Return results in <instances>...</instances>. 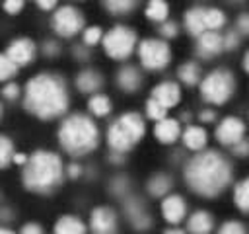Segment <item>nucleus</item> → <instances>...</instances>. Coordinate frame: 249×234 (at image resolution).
<instances>
[{"instance_id":"nucleus-38","label":"nucleus","mask_w":249,"mask_h":234,"mask_svg":"<svg viewBox=\"0 0 249 234\" xmlns=\"http://www.w3.org/2000/svg\"><path fill=\"white\" fill-rule=\"evenodd\" d=\"M177 23L175 21H169V20H165V21H161V25H160V33L165 37V39H171V37H175L177 35Z\"/></svg>"},{"instance_id":"nucleus-49","label":"nucleus","mask_w":249,"mask_h":234,"mask_svg":"<svg viewBox=\"0 0 249 234\" xmlns=\"http://www.w3.org/2000/svg\"><path fill=\"white\" fill-rule=\"evenodd\" d=\"M109 160H111L113 164H121V162H124V152H117V150H111V156H109Z\"/></svg>"},{"instance_id":"nucleus-54","label":"nucleus","mask_w":249,"mask_h":234,"mask_svg":"<svg viewBox=\"0 0 249 234\" xmlns=\"http://www.w3.org/2000/svg\"><path fill=\"white\" fill-rule=\"evenodd\" d=\"M0 234H16L14 230H10V228H4V226H0Z\"/></svg>"},{"instance_id":"nucleus-30","label":"nucleus","mask_w":249,"mask_h":234,"mask_svg":"<svg viewBox=\"0 0 249 234\" xmlns=\"http://www.w3.org/2000/svg\"><path fill=\"white\" fill-rule=\"evenodd\" d=\"M226 25V16L218 8H206V29L208 31H218Z\"/></svg>"},{"instance_id":"nucleus-3","label":"nucleus","mask_w":249,"mask_h":234,"mask_svg":"<svg viewBox=\"0 0 249 234\" xmlns=\"http://www.w3.org/2000/svg\"><path fill=\"white\" fill-rule=\"evenodd\" d=\"M64 177L62 160L56 152L37 150L27 158V164L21 172V181L27 191L33 193H51L54 191Z\"/></svg>"},{"instance_id":"nucleus-44","label":"nucleus","mask_w":249,"mask_h":234,"mask_svg":"<svg viewBox=\"0 0 249 234\" xmlns=\"http://www.w3.org/2000/svg\"><path fill=\"white\" fill-rule=\"evenodd\" d=\"M19 234H43V228L37 222H27V224L21 226Z\"/></svg>"},{"instance_id":"nucleus-8","label":"nucleus","mask_w":249,"mask_h":234,"mask_svg":"<svg viewBox=\"0 0 249 234\" xmlns=\"http://www.w3.org/2000/svg\"><path fill=\"white\" fill-rule=\"evenodd\" d=\"M138 58L146 70H163L171 60V49L161 39H144L138 45Z\"/></svg>"},{"instance_id":"nucleus-28","label":"nucleus","mask_w":249,"mask_h":234,"mask_svg":"<svg viewBox=\"0 0 249 234\" xmlns=\"http://www.w3.org/2000/svg\"><path fill=\"white\" fill-rule=\"evenodd\" d=\"M233 201L241 213H249V177L239 181L233 189Z\"/></svg>"},{"instance_id":"nucleus-23","label":"nucleus","mask_w":249,"mask_h":234,"mask_svg":"<svg viewBox=\"0 0 249 234\" xmlns=\"http://www.w3.org/2000/svg\"><path fill=\"white\" fill-rule=\"evenodd\" d=\"M86 232H88L86 224L82 222V218H78L74 214L60 216L53 228V234H86Z\"/></svg>"},{"instance_id":"nucleus-27","label":"nucleus","mask_w":249,"mask_h":234,"mask_svg":"<svg viewBox=\"0 0 249 234\" xmlns=\"http://www.w3.org/2000/svg\"><path fill=\"white\" fill-rule=\"evenodd\" d=\"M167 14H169V6L165 0H150L146 6V18L152 21L161 23L167 20Z\"/></svg>"},{"instance_id":"nucleus-16","label":"nucleus","mask_w":249,"mask_h":234,"mask_svg":"<svg viewBox=\"0 0 249 234\" xmlns=\"http://www.w3.org/2000/svg\"><path fill=\"white\" fill-rule=\"evenodd\" d=\"M152 98L158 99L163 107H175L181 99V88L175 82H160L154 90H152Z\"/></svg>"},{"instance_id":"nucleus-5","label":"nucleus","mask_w":249,"mask_h":234,"mask_svg":"<svg viewBox=\"0 0 249 234\" xmlns=\"http://www.w3.org/2000/svg\"><path fill=\"white\" fill-rule=\"evenodd\" d=\"M144 133H146V125L140 113L128 111L123 113L119 119H115L107 129V144L111 150L128 152L136 142L142 140Z\"/></svg>"},{"instance_id":"nucleus-20","label":"nucleus","mask_w":249,"mask_h":234,"mask_svg":"<svg viewBox=\"0 0 249 234\" xmlns=\"http://www.w3.org/2000/svg\"><path fill=\"white\" fill-rule=\"evenodd\" d=\"M101 86H103V76L93 68H86L76 76V88L82 94H97Z\"/></svg>"},{"instance_id":"nucleus-10","label":"nucleus","mask_w":249,"mask_h":234,"mask_svg":"<svg viewBox=\"0 0 249 234\" xmlns=\"http://www.w3.org/2000/svg\"><path fill=\"white\" fill-rule=\"evenodd\" d=\"M245 135V123L239 117H224L216 127V140L224 146H233Z\"/></svg>"},{"instance_id":"nucleus-52","label":"nucleus","mask_w":249,"mask_h":234,"mask_svg":"<svg viewBox=\"0 0 249 234\" xmlns=\"http://www.w3.org/2000/svg\"><path fill=\"white\" fill-rule=\"evenodd\" d=\"M163 234H187L185 230H181V228H177V226H173V228H167Z\"/></svg>"},{"instance_id":"nucleus-29","label":"nucleus","mask_w":249,"mask_h":234,"mask_svg":"<svg viewBox=\"0 0 249 234\" xmlns=\"http://www.w3.org/2000/svg\"><path fill=\"white\" fill-rule=\"evenodd\" d=\"M103 6H105L111 14L123 16V14L132 12V10L138 6V0H103Z\"/></svg>"},{"instance_id":"nucleus-2","label":"nucleus","mask_w":249,"mask_h":234,"mask_svg":"<svg viewBox=\"0 0 249 234\" xmlns=\"http://www.w3.org/2000/svg\"><path fill=\"white\" fill-rule=\"evenodd\" d=\"M231 174V164L218 150L198 152L185 166V181L200 197L220 195L230 185Z\"/></svg>"},{"instance_id":"nucleus-34","label":"nucleus","mask_w":249,"mask_h":234,"mask_svg":"<svg viewBox=\"0 0 249 234\" xmlns=\"http://www.w3.org/2000/svg\"><path fill=\"white\" fill-rule=\"evenodd\" d=\"M99 41H103V31L101 27L97 25H91V27H86L84 29V45H97Z\"/></svg>"},{"instance_id":"nucleus-51","label":"nucleus","mask_w":249,"mask_h":234,"mask_svg":"<svg viewBox=\"0 0 249 234\" xmlns=\"http://www.w3.org/2000/svg\"><path fill=\"white\" fill-rule=\"evenodd\" d=\"M27 158H29V156H25L23 152H16V154H14V162H16V164H21V166L27 164Z\"/></svg>"},{"instance_id":"nucleus-13","label":"nucleus","mask_w":249,"mask_h":234,"mask_svg":"<svg viewBox=\"0 0 249 234\" xmlns=\"http://www.w3.org/2000/svg\"><path fill=\"white\" fill-rule=\"evenodd\" d=\"M35 51H37V47H35V43H33L31 39L19 37V39H14V41L8 45L6 55H8L18 66H25V64L33 62Z\"/></svg>"},{"instance_id":"nucleus-37","label":"nucleus","mask_w":249,"mask_h":234,"mask_svg":"<svg viewBox=\"0 0 249 234\" xmlns=\"http://www.w3.org/2000/svg\"><path fill=\"white\" fill-rule=\"evenodd\" d=\"M239 43H241V33L237 29L228 31L224 35V51H235L239 47Z\"/></svg>"},{"instance_id":"nucleus-53","label":"nucleus","mask_w":249,"mask_h":234,"mask_svg":"<svg viewBox=\"0 0 249 234\" xmlns=\"http://www.w3.org/2000/svg\"><path fill=\"white\" fill-rule=\"evenodd\" d=\"M243 70L249 74V51L245 53V57H243Z\"/></svg>"},{"instance_id":"nucleus-50","label":"nucleus","mask_w":249,"mask_h":234,"mask_svg":"<svg viewBox=\"0 0 249 234\" xmlns=\"http://www.w3.org/2000/svg\"><path fill=\"white\" fill-rule=\"evenodd\" d=\"M37 6L41 10H53L56 6V0H37Z\"/></svg>"},{"instance_id":"nucleus-31","label":"nucleus","mask_w":249,"mask_h":234,"mask_svg":"<svg viewBox=\"0 0 249 234\" xmlns=\"http://www.w3.org/2000/svg\"><path fill=\"white\" fill-rule=\"evenodd\" d=\"M14 142L6 135H0V170L8 168L10 162H14Z\"/></svg>"},{"instance_id":"nucleus-21","label":"nucleus","mask_w":249,"mask_h":234,"mask_svg":"<svg viewBox=\"0 0 249 234\" xmlns=\"http://www.w3.org/2000/svg\"><path fill=\"white\" fill-rule=\"evenodd\" d=\"M214 216L206 211H195L187 218V232L189 234H212Z\"/></svg>"},{"instance_id":"nucleus-32","label":"nucleus","mask_w":249,"mask_h":234,"mask_svg":"<svg viewBox=\"0 0 249 234\" xmlns=\"http://www.w3.org/2000/svg\"><path fill=\"white\" fill-rule=\"evenodd\" d=\"M18 68H19V66H18L6 53H0V82L14 78V76L18 74Z\"/></svg>"},{"instance_id":"nucleus-12","label":"nucleus","mask_w":249,"mask_h":234,"mask_svg":"<svg viewBox=\"0 0 249 234\" xmlns=\"http://www.w3.org/2000/svg\"><path fill=\"white\" fill-rule=\"evenodd\" d=\"M89 230L93 234H117V214L109 207H95L89 214Z\"/></svg>"},{"instance_id":"nucleus-6","label":"nucleus","mask_w":249,"mask_h":234,"mask_svg":"<svg viewBox=\"0 0 249 234\" xmlns=\"http://www.w3.org/2000/svg\"><path fill=\"white\" fill-rule=\"evenodd\" d=\"M235 92V78L228 68H216L200 80V96L206 103L222 105Z\"/></svg>"},{"instance_id":"nucleus-9","label":"nucleus","mask_w":249,"mask_h":234,"mask_svg":"<svg viewBox=\"0 0 249 234\" xmlns=\"http://www.w3.org/2000/svg\"><path fill=\"white\" fill-rule=\"evenodd\" d=\"M51 25L60 37H74L84 29V16L74 6H62L54 12Z\"/></svg>"},{"instance_id":"nucleus-35","label":"nucleus","mask_w":249,"mask_h":234,"mask_svg":"<svg viewBox=\"0 0 249 234\" xmlns=\"http://www.w3.org/2000/svg\"><path fill=\"white\" fill-rule=\"evenodd\" d=\"M109 191H111L113 195H117V197L124 195V193L128 191V179H126L124 176H117V177H113L111 183H109Z\"/></svg>"},{"instance_id":"nucleus-1","label":"nucleus","mask_w":249,"mask_h":234,"mask_svg":"<svg viewBox=\"0 0 249 234\" xmlns=\"http://www.w3.org/2000/svg\"><path fill=\"white\" fill-rule=\"evenodd\" d=\"M70 103L68 88L62 76L41 72L33 76L25 84L23 92V107L27 113L39 117V119H56L66 113Z\"/></svg>"},{"instance_id":"nucleus-26","label":"nucleus","mask_w":249,"mask_h":234,"mask_svg":"<svg viewBox=\"0 0 249 234\" xmlns=\"http://www.w3.org/2000/svg\"><path fill=\"white\" fill-rule=\"evenodd\" d=\"M88 109L95 117H105L111 113V99L105 94H93L88 99Z\"/></svg>"},{"instance_id":"nucleus-47","label":"nucleus","mask_w":249,"mask_h":234,"mask_svg":"<svg viewBox=\"0 0 249 234\" xmlns=\"http://www.w3.org/2000/svg\"><path fill=\"white\" fill-rule=\"evenodd\" d=\"M74 57L80 58V60H86V58L89 57L88 47H84V45H76V49H74Z\"/></svg>"},{"instance_id":"nucleus-18","label":"nucleus","mask_w":249,"mask_h":234,"mask_svg":"<svg viewBox=\"0 0 249 234\" xmlns=\"http://www.w3.org/2000/svg\"><path fill=\"white\" fill-rule=\"evenodd\" d=\"M154 135L156 138L161 142V144H173L179 136H181V125L177 119H161V121H156V127H154Z\"/></svg>"},{"instance_id":"nucleus-24","label":"nucleus","mask_w":249,"mask_h":234,"mask_svg":"<svg viewBox=\"0 0 249 234\" xmlns=\"http://www.w3.org/2000/svg\"><path fill=\"white\" fill-rule=\"evenodd\" d=\"M171 185H173V181H171L169 176H165V174H156V176H152V177L148 179L146 189H148V193H150L152 197H165V195L169 193Z\"/></svg>"},{"instance_id":"nucleus-22","label":"nucleus","mask_w":249,"mask_h":234,"mask_svg":"<svg viewBox=\"0 0 249 234\" xmlns=\"http://www.w3.org/2000/svg\"><path fill=\"white\" fill-rule=\"evenodd\" d=\"M206 140H208V135L202 127H196V125H191L183 131V144L189 148V150H195V152H200L204 146H206Z\"/></svg>"},{"instance_id":"nucleus-11","label":"nucleus","mask_w":249,"mask_h":234,"mask_svg":"<svg viewBox=\"0 0 249 234\" xmlns=\"http://www.w3.org/2000/svg\"><path fill=\"white\" fill-rule=\"evenodd\" d=\"M123 209H124V214H126V218H128V222L132 224L134 230L144 232L152 226V216L146 211V205L140 197H128L124 201Z\"/></svg>"},{"instance_id":"nucleus-7","label":"nucleus","mask_w":249,"mask_h":234,"mask_svg":"<svg viewBox=\"0 0 249 234\" xmlns=\"http://www.w3.org/2000/svg\"><path fill=\"white\" fill-rule=\"evenodd\" d=\"M136 47V33L126 25H115L103 35V49L115 60H124Z\"/></svg>"},{"instance_id":"nucleus-48","label":"nucleus","mask_w":249,"mask_h":234,"mask_svg":"<svg viewBox=\"0 0 249 234\" xmlns=\"http://www.w3.org/2000/svg\"><path fill=\"white\" fill-rule=\"evenodd\" d=\"M10 220H14V211L2 207L0 209V222H10Z\"/></svg>"},{"instance_id":"nucleus-45","label":"nucleus","mask_w":249,"mask_h":234,"mask_svg":"<svg viewBox=\"0 0 249 234\" xmlns=\"http://www.w3.org/2000/svg\"><path fill=\"white\" fill-rule=\"evenodd\" d=\"M198 119H200L202 123H212V121L216 119V113H214L212 109H202V111L198 113Z\"/></svg>"},{"instance_id":"nucleus-33","label":"nucleus","mask_w":249,"mask_h":234,"mask_svg":"<svg viewBox=\"0 0 249 234\" xmlns=\"http://www.w3.org/2000/svg\"><path fill=\"white\" fill-rule=\"evenodd\" d=\"M146 115H148L150 119H154V121H161V119L167 117V107H163L158 99L150 98V99L146 101Z\"/></svg>"},{"instance_id":"nucleus-39","label":"nucleus","mask_w":249,"mask_h":234,"mask_svg":"<svg viewBox=\"0 0 249 234\" xmlns=\"http://www.w3.org/2000/svg\"><path fill=\"white\" fill-rule=\"evenodd\" d=\"M231 152H233V156H237V158H247V156H249V140H247V138H241L239 142H235V144L231 146Z\"/></svg>"},{"instance_id":"nucleus-36","label":"nucleus","mask_w":249,"mask_h":234,"mask_svg":"<svg viewBox=\"0 0 249 234\" xmlns=\"http://www.w3.org/2000/svg\"><path fill=\"white\" fill-rule=\"evenodd\" d=\"M218 234H247L245 226L237 220H228L218 228Z\"/></svg>"},{"instance_id":"nucleus-15","label":"nucleus","mask_w":249,"mask_h":234,"mask_svg":"<svg viewBox=\"0 0 249 234\" xmlns=\"http://www.w3.org/2000/svg\"><path fill=\"white\" fill-rule=\"evenodd\" d=\"M161 214L169 224H179L187 216V203L181 195H165L161 201Z\"/></svg>"},{"instance_id":"nucleus-17","label":"nucleus","mask_w":249,"mask_h":234,"mask_svg":"<svg viewBox=\"0 0 249 234\" xmlns=\"http://www.w3.org/2000/svg\"><path fill=\"white\" fill-rule=\"evenodd\" d=\"M117 86L123 92H128V94L140 90V86H142V74H140V70L136 66H130V64L121 66L119 72H117Z\"/></svg>"},{"instance_id":"nucleus-40","label":"nucleus","mask_w":249,"mask_h":234,"mask_svg":"<svg viewBox=\"0 0 249 234\" xmlns=\"http://www.w3.org/2000/svg\"><path fill=\"white\" fill-rule=\"evenodd\" d=\"M2 96H4L6 99H16V98L19 96V86H18L16 82L6 84V86L2 88Z\"/></svg>"},{"instance_id":"nucleus-46","label":"nucleus","mask_w":249,"mask_h":234,"mask_svg":"<svg viewBox=\"0 0 249 234\" xmlns=\"http://www.w3.org/2000/svg\"><path fill=\"white\" fill-rule=\"evenodd\" d=\"M66 174H68V177L76 179V177L82 176V166H80V164H70V166L66 168Z\"/></svg>"},{"instance_id":"nucleus-55","label":"nucleus","mask_w":249,"mask_h":234,"mask_svg":"<svg viewBox=\"0 0 249 234\" xmlns=\"http://www.w3.org/2000/svg\"><path fill=\"white\" fill-rule=\"evenodd\" d=\"M0 117H2V105H0Z\"/></svg>"},{"instance_id":"nucleus-41","label":"nucleus","mask_w":249,"mask_h":234,"mask_svg":"<svg viewBox=\"0 0 249 234\" xmlns=\"http://www.w3.org/2000/svg\"><path fill=\"white\" fill-rule=\"evenodd\" d=\"M235 29L241 33V35H249V12L247 14H241L235 21Z\"/></svg>"},{"instance_id":"nucleus-19","label":"nucleus","mask_w":249,"mask_h":234,"mask_svg":"<svg viewBox=\"0 0 249 234\" xmlns=\"http://www.w3.org/2000/svg\"><path fill=\"white\" fill-rule=\"evenodd\" d=\"M185 29L193 37H198L204 31H208L206 29V8L195 6V8L187 10V14H185Z\"/></svg>"},{"instance_id":"nucleus-42","label":"nucleus","mask_w":249,"mask_h":234,"mask_svg":"<svg viewBox=\"0 0 249 234\" xmlns=\"http://www.w3.org/2000/svg\"><path fill=\"white\" fill-rule=\"evenodd\" d=\"M43 53H45L47 57H56V55L60 53V47H58L56 41H45V43H43Z\"/></svg>"},{"instance_id":"nucleus-25","label":"nucleus","mask_w":249,"mask_h":234,"mask_svg":"<svg viewBox=\"0 0 249 234\" xmlns=\"http://www.w3.org/2000/svg\"><path fill=\"white\" fill-rule=\"evenodd\" d=\"M177 76H179V80L183 82V84H187V86H196L202 78H200V66L196 64V62H193V60H189V62H183L179 68H177Z\"/></svg>"},{"instance_id":"nucleus-14","label":"nucleus","mask_w":249,"mask_h":234,"mask_svg":"<svg viewBox=\"0 0 249 234\" xmlns=\"http://www.w3.org/2000/svg\"><path fill=\"white\" fill-rule=\"evenodd\" d=\"M224 51V35L218 31H204L196 37V55L200 58H212Z\"/></svg>"},{"instance_id":"nucleus-43","label":"nucleus","mask_w":249,"mask_h":234,"mask_svg":"<svg viewBox=\"0 0 249 234\" xmlns=\"http://www.w3.org/2000/svg\"><path fill=\"white\" fill-rule=\"evenodd\" d=\"M23 8V0H4V10L8 14H18Z\"/></svg>"},{"instance_id":"nucleus-4","label":"nucleus","mask_w":249,"mask_h":234,"mask_svg":"<svg viewBox=\"0 0 249 234\" xmlns=\"http://www.w3.org/2000/svg\"><path fill=\"white\" fill-rule=\"evenodd\" d=\"M58 142L70 156H86L99 142V129L84 113L68 115L58 127Z\"/></svg>"}]
</instances>
